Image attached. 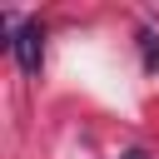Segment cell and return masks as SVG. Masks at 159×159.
<instances>
[{
  "mask_svg": "<svg viewBox=\"0 0 159 159\" xmlns=\"http://www.w3.org/2000/svg\"><path fill=\"white\" fill-rule=\"evenodd\" d=\"M10 30H15L10 50H15L20 70H25V75H40V25H35V20H15V15H10Z\"/></svg>",
  "mask_w": 159,
  "mask_h": 159,
  "instance_id": "cell-1",
  "label": "cell"
}]
</instances>
